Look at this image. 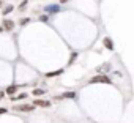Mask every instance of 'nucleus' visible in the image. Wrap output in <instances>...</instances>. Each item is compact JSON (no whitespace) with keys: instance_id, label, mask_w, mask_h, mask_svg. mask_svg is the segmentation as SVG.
<instances>
[{"instance_id":"nucleus-15","label":"nucleus","mask_w":134,"mask_h":123,"mask_svg":"<svg viewBox=\"0 0 134 123\" xmlns=\"http://www.w3.org/2000/svg\"><path fill=\"white\" fill-rule=\"evenodd\" d=\"M0 32H3V29H2V27H0Z\"/></svg>"},{"instance_id":"nucleus-4","label":"nucleus","mask_w":134,"mask_h":123,"mask_svg":"<svg viewBox=\"0 0 134 123\" xmlns=\"http://www.w3.org/2000/svg\"><path fill=\"white\" fill-rule=\"evenodd\" d=\"M58 10H60V7H58V5H47V7L44 8V11H46V13H57Z\"/></svg>"},{"instance_id":"nucleus-9","label":"nucleus","mask_w":134,"mask_h":123,"mask_svg":"<svg viewBox=\"0 0 134 123\" xmlns=\"http://www.w3.org/2000/svg\"><path fill=\"white\" fill-rule=\"evenodd\" d=\"M11 11H13V7H7V8H3V14H5V16H7L8 13H11Z\"/></svg>"},{"instance_id":"nucleus-3","label":"nucleus","mask_w":134,"mask_h":123,"mask_svg":"<svg viewBox=\"0 0 134 123\" xmlns=\"http://www.w3.org/2000/svg\"><path fill=\"white\" fill-rule=\"evenodd\" d=\"M33 109H35L33 104H32V106H30V104H29V106H16V110H22V112H32Z\"/></svg>"},{"instance_id":"nucleus-11","label":"nucleus","mask_w":134,"mask_h":123,"mask_svg":"<svg viewBox=\"0 0 134 123\" xmlns=\"http://www.w3.org/2000/svg\"><path fill=\"white\" fill-rule=\"evenodd\" d=\"M60 73H62V71H55V73H49V74H47V77H52V76H57V74H60Z\"/></svg>"},{"instance_id":"nucleus-10","label":"nucleus","mask_w":134,"mask_h":123,"mask_svg":"<svg viewBox=\"0 0 134 123\" xmlns=\"http://www.w3.org/2000/svg\"><path fill=\"white\" fill-rule=\"evenodd\" d=\"M104 44H106V46H107L109 49H112V44H110V40H107V38H106V40H104Z\"/></svg>"},{"instance_id":"nucleus-13","label":"nucleus","mask_w":134,"mask_h":123,"mask_svg":"<svg viewBox=\"0 0 134 123\" xmlns=\"http://www.w3.org/2000/svg\"><path fill=\"white\" fill-rule=\"evenodd\" d=\"M7 112V109H0V114H5Z\"/></svg>"},{"instance_id":"nucleus-5","label":"nucleus","mask_w":134,"mask_h":123,"mask_svg":"<svg viewBox=\"0 0 134 123\" xmlns=\"http://www.w3.org/2000/svg\"><path fill=\"white\" fill-rule=\"evenodd\" d=\"M33 104H35V106H40V107H49V106H51V103L46 101V99H36Z\"/></svg>"},{"instance_id":"nucleus-12","label":"nucleus","mask_w":134,"mask_h":123,"mask_svg":"<svg viewBox=\"0 0 134 123\" xmlns=\"http://www.w3.org/2000/svg\"><path fill=\"white\" fill-rule=\"evenodd\" d=\"M25 7H27V0H25V2H22V5H21V7H19V10H24V8H25Z\"/></svg>"},{"instance_id":"nucleus-14","label":"nucleus","mask_w":134,"mask_h":123,"mask_svg":"<svg viewBox=\"0 0 134 123\" xmlns=\"http://www.w3.org/2000/svg\"><path fill=\"white\" fill-rule=\"evenodd\" d=\"M66 2H70V0H60V3H66Z\"/></svg>"},{"instance_id":"nucleus-7","label":"nucleus","mask_w":134,"mask_h":123,"mask_svg":"<svg viewBox=\"0 0 134 123\" xmlns=\"http://www.w3.org/2000/svg\"><path fill=\"white\" fill-rule=\"evenodd\" d=\"M44 93H46V92H44L43 88H36V90H33V95H35V96H41V95H44Z\"/></svg>"},{"instance_id":"nucleus-1","label":"nucleus","mask_w":134,"mask_h":123,"mask_svg":"<svg viewBox=\"0 0 134 123\" xmlns=\"http://www.w3.org/2000/svg\"><path fill=\"white\" fill-rule=\"evenodd\" d=\"M90 82H92V84H96V82H104V84H110V79H109L107 76L101 74V76H95L93 79H90Z\"/></svg>"},{"instance_id":"nucleus-2","label":"nucleus","mask_w":134,"mask_h":123,"mask_svg":"<svg viewBox=\"0 0 134 123\" xmlns=\"http://www.w3.org/2000/svg\"><path fill=\"white\" fill-rule=\"evenodd\" d=\"M3 30H8V32H11L13 29H14V22L13 21H10V19H5L3 21V27H2Z\"/></svg>"},{"instance_id":"nucleus-6","label":"nucleus","mask_w":134,"mask_h":123,"mask_svg":"<svg viewBox=\"0 0 134 123\" xmlns=\"http://www.w3.org/2000/svg\"><path fill=\"white\" fill-rule=\"evenodd\" d=\"M16 90H18V87H16V85L8 87V88H7V95H14V93H16Z\"/></svg>"},{"instance_id":"nucleus-8","label":"nucleus","mask_w":134,"mask_h":123,"mask_svg":"<svg viewBox=\"0 0 134 123\" xmlns=\"http://www.w3.org/2000/svg\"><path fill=\"white\" fill-rule=\"evenodd\" d=\"M98 70H99V73H101V71H109V70H110V65H109V63H106V65H103V66H99Z\"/></svg>"}]
</instances>
